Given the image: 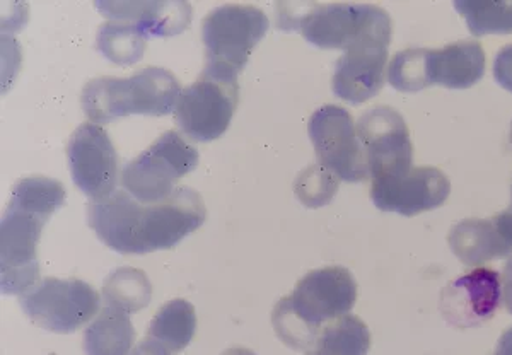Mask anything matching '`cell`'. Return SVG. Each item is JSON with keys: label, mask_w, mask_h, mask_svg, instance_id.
I'll return each mask as SVG.
<instances>
[{"label": "cell", "mask_w": 512, "mask_h": 355, "mask_svg": "<svg viewBox=\"0 0 512 355\" xmlns=\"http://www.w3.org/2000/svg\"><path fill=\"white\" fill-rule=\"evenodd\" d=\"M111 21L134 23L144 35L175 36L192 23L188 2H96Z\"/></svg>", "instance_id": "obj_16"}, {"label": "cell", "mask_w": 512, "mask_h": 355, "mask_svg": "<svg viewBox=\"0 0 512 355\" xmlns=\"http://www.w3.org/2000/svg\"><path fill=\"white\" fill-rule=\"evenodd\" d=\"M494 77L501 88L512 93V45H507L495 55Z\"/></svg>", "instance_id": "obj_27"}, {"label": "cell", "mask_w": 512, "mask_h": 355, "mask_svg": "<svg viewBox=\"0 0 512 355\" xmlns=\"http://www.w3.org/2000/svg\"><path fill=\"white\" fill-rule=\"evenodd\" d=\"M502 292H504V304L512 315V257L507 260L502 272Z\"/></svg>", "instance_id": "obj_30"}, {"label": "cell", "mask_w": 512, "mask_h": 355, "mask_svg": "<svg viewBox=\"0 0 512 355\" xmlns=\"http://www.w3.org/2000/svg\"><path fill=\"white\" fill-rule=\"evenodd\" d=\"M366 152L371 180L395 178L414 168V146L407 123L390 106H374L355 125Z\"/></svg>", "instance_id": "obj_11"}, {"label": "cell", "mask_w": 512, "mask_h": 355, "mask_svg": "<svg viewBox=\"0 0 512 355\" xmlns=\"http://www.w3.org/2000/svg\"><path fill=\"white\" fill-rule=\"evenodd\" d=\"M205 219L204 198L190 187L176 188L158 204H140L130 193L117 190L88 205L89 227L108 248L122 255L171 250Z\"/></svg>", "instance_id": "obj_1"}, {"label": "cell", "mask_w": 512, "mask_h": 355, "mask_svg": "<svg viewBox=\"0 0 512 355\" xmlns=\"http://www.w3.org/2000/svg\"><path fill=\"white\" fill-rule=\"evenodd\" d=\"M391 88L402 93H417L429 88L427 48H408L396 53L386 69Z\"/></svg>", "instance_id": "obj_25"}, {"label": "cell", "mask_w": 512, "mask_h": 355, "mask_svg": "<svg viewBox=\"0 0 512 355\" xmlns=\"http://www.w3.org/2000/svg\"><path fill=\"white\" fill-rule=\"evenodd\" d=\"M128 355H171L163 345L156 342L154 338L146 337Z\"/></svg>", "instance_id": "obj_29"}, {"label": "cell", "mask_w": 512, "mask_h": 355, "mask_svg": "<svg viewBox=\"0 0 512 355\" xmlns=\"http://www.w3.org/2000/svg\"><path fill=\"white\" fill-rule=\"evenodd\" d=\"M19 303L33 323L53 333L76 332L99 311L98 292L79 279L38 280L21 294Z\"/></svg>", "instance_id": "obj_8"}, {"label": "cell", "mask_w": 512, "mask_h": 355, "mask_svg": "<svg viewBox=\"0 0 512 355\" xmlns=\"http://www.w3.org/2000/svg\"><path fill=\"white\" fill-rule=\"evenodd\" d=\"M386 64V45L366 43L349 48L335 64L333 93L352 105L366 103L367 99L374 98L383 89Z\"/></svg>", "instance_id": "obj_15"}, {"label": "cell", "mask_w": 512, "mask_h": 355, "mask_svg": "<svg viewBox=\"0 0 512 355\" xmlns=\"http://www.w3.org/2000/svg\"><path fill=\"white\" fill-rule=\"evenodd\" d=\"M238 99V77L204 69L197 81L181 91L176 122L197 142L219 139L229 129Z\"/></svg>", "instance_id": "obj_9"}, {"label": "cell", "mask_w": 512, "mask_h": 355, "mask_svg": "<svg viewBox=\"0 0 512 355\" xmlns=\"http://www.w3.org/2000/svg\"><path fill=\"white\" fill-rule=\"evenodd\" d=\"M70 175L77 188L94 200L115 193L118 181L117 149L110 135L96 123H82L70 135L67 146Z\"/></svg>", "instance_id": "obj_12"}, {"label": "cell", "mask_w": 512, "mask_h": 355, "mask_svg": "<svg viewBox=\"0 0 512 355\" xmlns=\"http://www.w3.org/2000/svg\"><path fill=\"white\" fill-rule=\"evenodd\" d=\"M357 301V282L344 267L313 270L297 282L272 313L277 337L294 350L309 352L323 326L349 315Z\"/></svg>", "instance_id": "obj_3"}, {"label": "cell", "mask_w": 512, "mask_h": 355, "mask_svg": "<svg viewBox=\"0 0 512 355\" xmlns=\"http://www.w3.org/2000/svg\"><path fill=\"white\" fill-rule=\"evenodd\" d=\"M449 193L451 183L448 176L432 166L412 168L395 178L373 180L371 187V198L379 210L405 217L441 207L448 200Z\"/></svg>", "instance_id": "obj_13"}, {"label": "cell", "mask_w": 512, "mask_h": 355, "mask_svg": "<svg viewBox=\"0 0 512 355\" xmlns=\"http://www.w3.org/2000/svg\"><path fill=\"white\" fill-rule=\"evenodd\" d=\"M308 132L321 166L350 183L369 178L366 152L349 111L337 105L321 106L309 118Z\"/></svg>", "instance_id": "obj_10"}, {"label": "cell", "mask_w": 512, "mask_h": 355, "mask_svg": "<svg viewBox=\"0 0 512 355\" xmlns=\"http://www.w3.org/2000/svg\"><path fill=\"white\" fill-rule=\"evenodd\" d=\"M181 91L173 72L146 67L130 77L91 79L82 89L81 105L91 123L106 125L127 115H169Z\"/></svg>", "instance_id": "obj_5"}, {"label": "cell", "mask_w": 512, "mask_h": 355, "mask_svg": "<svg viewBox=\"0 0 512 355\" xmlns=\"http://www.w3.org/2000/svg\"><path fill=\"white\" fill-rule=\"evenodd\" d=\"M65 204L60 181L45 176L19 180L0 224V287L4 294H23L40 280L36 248L43 227Z\"/></svg>", "instance_id": "obj_2"}, {"label": "cell", "mask_w": 512, "mask_h": 355, "mask_svg": "<svg viewBox=\"0 0 512 355\" xmlns=\"http://www.w3.org/2000/svg\"><path fill=\"white\" fill-rule=\"evenodd\" d=\"M96 47L118 65H132L146 52L147 36L127 21H106L99 26Z\"/></svg>", "instance_id": "obj_23"}, {"label": "cell", "mask_w": 512, "mask_h": 355, "mask_svg": "<svg viewBox=\"0 0 512 355\" xmlns=\"http://www.w3.org/2000/svg\"><path fill=\"white\" fill-rule=\"evenodd\" d=\"M495 233L501 239L502 246L506 250L507 257L512 253V204L506 210H502L499 214H495L492 219Z\"/></svg>", "instance_id": "obj_28"}, {"label": "cell", "mask_w": 512, "mask_h": 355, "mask_svg": "<svg viewBox=\"0 0 512 355\" xmlns=\"http://www.w3.org/2000/svg\"><path fill=\"white\" fill-rule=\"evenodd\" d=\"M279 26L301 31L308 43L320 48H349L366 43L390 45V14L371 4H279Z\"/></svg>", "instance_id": "obj_4"}, {"label": "cell", "mask_w": 512, "mask_h": 355, "mask_svg": "<svg viewBox=\"0 0 512 355\" xmlns=\"http://www.w3.org/2000/svg\"><path fill=\"white\" fill-rule=\"evenodd\" d=\"M448 243L458 260L468 267L507 257L490 219H465L454 224L449 231Z\"/></svg>", "instance_id": "obj_18"}, {"label": "cell", "mask_w": 512, "mask_h": 355, "mask_svg": "<svg viewBox=\"0 0 512 355\" xmlns=\"http://www.w3.org/2000/svg\"><path fill=\"white\" fill-rule=\"evenodd\" d=\"M502 303L499 274L492 268H477L449 282L441 292V313L448 325L460 330L492 320Z\"/></svg>", "instance_id": "obj_14"}, {"label": "cell", "mask_w": 512, "mask_h": 355, "mask_svg": "<svg viewBox=\"0 0 512 355\" xmlns=\"http://www.w3.org/2000/svg\"><path fill=\"white\" fill-rule=\"evenodd\" d=\"M485 74V52L477 41H458L446 47L427 48L429 86L468 89Z\"/></svg>", "instance_id": "obj_17"}, {"label": "cell", "mask_w": 512, "mask_h": 355, "mask_svg": "<svg viewBox=\"0 0 512 355\" xmlns=\"http://www.w3.org/2000/svg\"><path fill=\"white\" fill-rule=\"evenodd\" d=\"M221 355H256L255 352H251L250 349H241V347H233V349H227L226 352H222Z\"/></svg>", "instance_id": "obj_32"}, {"label": "cell", "mask_w": 512, "mask_h": 355, "mask_svg": "<svg viewBox=\"0 0 512 355\" xmlns=\"http://www.w3.org/2000/svg\"><path fill=\"white\" fill-rule=\"evenodd\" d=\"M494 355H512V326L502 333L499 344L495 347Z\"/></svg>", "instance_id": "obj_31"}, {"label": "cell", "mask_w": 512, "mask_h": 355, "mask_svg": "<svg viewBox=\"0 0 512 355\" xmlns=\"http://www.w3.org/2000/svg\"><path fill=\"white\" fill-rule=\"evenodd\" d=\"M338 181V176L330 169L316 164L299 173L294 183V192L308 209H320L332 202L338 190Z\"/></svg>", "instance_id": "obj_26"}, {"label": "cell", "mask_w": 512, "mask_h": 355, "mask_svg": "<svg viewBox=\"0 0 512 355\" xmlns=\"http://www.w3.org/2000/svg\"><path fill=\"white\" fill-rule=\"evenodd\" d=\"M267 31V14L258 7L241 4L216 7L202 23L204 69L238 77Z\"/></svg>", "instance_id": "obj_6"}, {"label": "cell", "mask_w": 512, "mask_h": 355, "mask_svg": "<svg viewBox=\"0 0 512 355\" xmlns=\"http://www.w3.org/2000/svg\"><path fill=\"white\" fill-rule=\"evenodd\" d=\"M511 144H512V123H511Z\"/></svg>", "instance_id": "obj_33"}, {"label": "cell", "mask_w": 512, "mask_h": 355, "mask_svg": "<svg viewBox=\"0 0 512 355\" xmlns=\"http://www.w3.org/2000/svg\"><path fill=\"white\" fill-rule=\"evenodd\" d=\"M197 330V313L185 299L164 304L152 318L147 337L154 338L169 354H180L192 342Z\"/></svg>", "instance_id": "obj_20"}, {"label": "cell", "mask_w": 512, "mask_h": 355, "mask_svg": "<svg viewBox=\"0 0 512 355\" xmlns=\"http://www.w3.org/2000/svg\"><path fill=\"white\" fill-rule=\"evenodd\" d=\"M371 332L357 316L345 315L323 326L308 355H367Z\"/></svg>", "instance_id": "obj_21"}, {"label": "cell", "mask_w": 512, "mask_h": 355, "mask_svg": "<svg viewBox=\"0 0 512 355\" xmlns=\"http://www.w3.org/2000/svg\"><path fill=\"white\" fill-rule=\"evenodd\" d=\"M198 152L175 130H168L122 169V185L140 204H158L175 192L180 178L197 168Z\"/></svg>", "instance_id": "obj_7"}, {"label": "cell", "mask_w": 512, "mask_h": 355, "mask_svg": "<svg viewBox=\"0 0 512 355\" xmlns=\"http://www.w3.org/2000/svg\"><path fill=\"white\" fill-rule=\"evenodd\" d=\"M456 11L466 19L472 35H511L512 2H454Z\"/></svg>", "instance_id": "obj_24"}, {"label": "cell", "mask_w": 512, "mask_h": 355, "mask_svg": "<svg viewBox=\"0 0 512 355\" xmlns=\"http://www.w3.org/2000/svg\"><path fill=\"white\" fill-rule=\"evenodd\" d=\"M134 340V325L127 313L105 306L84 332V352L86 355H128Z\"/></svg>", "instance_id": "obj_19"}, {"label": "cell", "mask_w": 512, "mask_h": 355, "mask_svg": "<svg viewBox=\"0 0 512 355\" xmlns=\"http://www.w3.org/2000/svg\"><path fill=\"white\" fill-rule=\"evenodd\" d=\"M152 286L147 275L134 267L115 270L103 286V303L123 313H137L151 303Z\"/></svg>", "instance_id": "obj_22"}]
</instances>
